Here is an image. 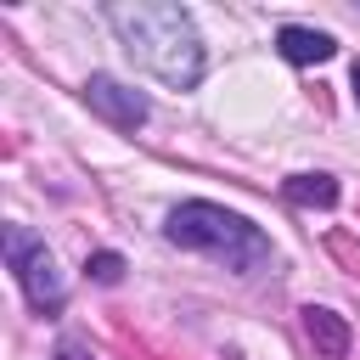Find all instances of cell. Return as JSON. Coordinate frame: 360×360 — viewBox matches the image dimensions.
Returning <instances> with one entry per match:
<instances>
[{"label":"cell","mask_w":360,"mask_h":360,"mask_svg":"<svg viewBox=\"0 0 360 360\" xmlns=\"http://www.w3.org/2000/svg\"><path fill=\"white\" fill-rule=\"evenodd\" d=\"M349 84H354V101H360V62L349 68Z\"/></svg>","instance_id":"10"},{"label":"cell","mask_w":360,"mask_h":360,"mask_svg":"<svg viewBox=\"0 0 360 360\" xmlns=\"http://www.w3.org/2000/svg\"><path fill=\"white\" fill-rule=\"evenodd\" d=\"M84 101H90V112H101L112 129H141V124L152 118V101H146L141 90H129L124 79H112V73H90V79H84Z\"/></svg>","instance_id":"4"},{"label":"cell","mask_w":360,"mask_h":360,"mask_svg":"<svg viewBox=\"0 0 360 360\" xmlns=\"http://www.w3.org/2000/svg\"><path fill=\"white\" fill-rule=\"evenodd\" d=\"M163 236H169L174 248H191V253L219 259V264L236 270V276H253V270L270 264V236H264L259 225H248L242 214L219 208V202H180V208L169 214Z\"/></svg>","instance_id":"2"},{"label":"cell","mask_w":360,"mask_h":360,"mask_svg":"<svg viewBox=\"0 0 360 360\" xmlns=\"http://www.w3.org/2000/svg\"><path fill=\"white\" fill-rule=\"evenodd\" d=\"M276 51H281L292 68H309V62H326L338 45H332V34H321V28H298V22H287V28L276 34Z\"/></svg>","instance_id":"6"},{"label":"cell","mask_w":360,"mask_h":360,"mask_svg":"<svg viewBox=\"0 0 360 360\" xmlns=\"http://www.w3.org/2000/svg\"><path fill=\"white\" fill-rule=\"evenodd\" d=\"M107 22L118 28L124 51L163 84L174 90H191L202 79V39L191 28V17L169 0H112L107 6Z\"/></svg>","instance_id":"1"},{"label":"cell","mask_w":360,"mask_h":360,"mask_svg":"<svg viewBox=\"0 0 360 360\" xmlns=\"http://www.w3.org/2000/svg\"><path fill=\"white\" fill-rule=\"evenodd\" d=\"M281 191H287V202H298V208H332V202H338V180H332V174H292Z\"/></svg>","instance_id":"7"},{"label":"cell","mask_w":360,"mask_h":360,"mask_svg":"<svg viewBox=\"0 0 360 360\" xmlns=\"http://www.w3.org/2000/svg\"><path fill=\"white\" fill-rule=\"evenodd\" d=\"M6 264H11L17 287L28 292V304H34L39 315L62 309V298H68V281L56 276V259H51V248H45V242H34L22 225H11V231H6Z\"/></svg>","instance_id":"3"},{"label":"cell","mask_w":360,"mask_h":360,"mask_svg":"<svg viewBox=\"0 0 360 360\" xmlns=\"http://www.w3.org/2000/svg\"><path fill=\"white\" fill-rule=\"evenodd\" d=\"M304 338L315 343V354H321V360H343V354H349V343H354L349 321H343L338 309H326V304H309V309H304Z\"/></svg>","instance_id":"5"},{"label":"cell","mask_w":360,"mask_h":360,"mask_svg":"<svg viewBox=\"0 0 360 360\" xmlns=\"http://www.w3.org/2000/svg\"><path fill=\"white\" fill-rule=\"evenodd\" d=\"M84 276L101 281V287H118V281H124V259H118V253H90V259H84Z\"/></svg>","instance_id":"8"},{"label":"cell","mask_w":360,"mask_h":360,"mask_svg":"<svg viewBox=\"0 0 360 360\" xmlns=\"http://www.w3.org/2000/svg\"><path fill=\"white\" fill-rule=\"evenodd\" d=\"M51 360H96V354H90V349H84V343H62V349H56V354H51Z\"/></svg>","instance_id":"9"}]
</instances>
